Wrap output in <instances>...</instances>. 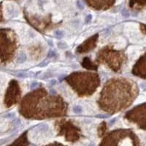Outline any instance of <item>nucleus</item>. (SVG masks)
I'll return each instance as SVG.
<instances>
[{"instance_id":"nucleus-5","label":"nucleus","mask_w":146,"mask_h":146,"mask_svg":"<svg viewBox=\"0 0 146 146\" xmlns=\"http://www.w3.org/2000/svg\"><path fill=\"white\" fill-rule=\"evenodd\" d=\"M21 91L18 83L15 80L11 81L7 89L6 96H5V104L8 107L14 105L18 102V100L20 98Z\"/></svg>"},{"instance_id":"nucleus-6","label":"nucleus","mask_w":146,"mask_h":146,"mask_svg":"<svg viewBox=\"0 0 146 146\" xmlns=\"http://www.w3.org/2000/svg\"><path fill=\"white\" fill-rule=\"evenodd\" d=\"M126 118L130 121H135L145 129V105H143L131 110L126 114Z\"/></svg>"},{"instance_id":"nucleus-1","label":"nucleus","mask_w":146,"mask_h":146,"mask_svg":"<svg viewBox=\"0 0 146 146\" xmlns=\"http://www.w3.org/2000/svg\"><path fill=\"white\" fill-rule=\"evenodd\" d=\"M133 85L124 79L110 80L102 93L100 106L107 112H118L129 106L137 94Z\"/></svg>"},{"instance_id":"nucleus-7","label":"nucleus","mask_w":146,"mask_h":146,"mask_svg":"<svg viewBox=\"0 0 146 146\" xmlns=\"http://www.w3.org/2000/svg\"><path fill=\"white\" fill-rule=\"evenodd\" d=\"M61 129H62L61 133L65 131L66 139L68 141H75L79 138V133H78L79 130L78 129V128L73 126L70 122L64 123L61 126Z\"/></svg>"},{"instance_id":"nucleus-12","label":"nucleus","mask_w":146,"mask_h":146,"mask_svg":"<svg viewBox=\"0 0 146 146\" xmlns=\"http://www.w3.org/2000/svg\"><path fill=\"white\" fill-rule=\"evenodd\" d=\"M91 20V15H88V16L86 17V23H88Z\"/></svg>"},{"instance_id":"nucleus-8","label":"nucleus","mask_w":146,"mask_h":146,"mask_svg":"<svg viewBox=\"0 0 146 146\" xmlns=\"http://www.w3.org/2000/svg\"><path fill=\"white\" fill-rule=\"evenodd\" d=\"M97 38H98V35H96L94 36L91 37L90 39L87 40L84 43L82 44L81 45L78 47V51L79 53H86L87 51H89L90 50L93 49L94 48H95L96 43V40H97Z\"/></svg>"},{"instance_id":"nucleus-10","label":"nucleus","mask_w":146,"mask_h":146,"mask_svg":"<svg viewBox=\"0 0 146 146\" xmlns=\"http://www.w3.org/2000/svg\"><path fill=\"white\" fill-rule=\"evenodd\" d=\"M82 65L84 66L85 68L88 69V70H96L97 69V66H95L94 64H92V62H91V60L88 58H85L83 60Z\"/></svg>"},{"instance_id":"nucleus-11","label":"nucleus","mask_w":146,"mask_h":146,"mask_svg":"<svg viewBox=\"0 0 146 146\" xmlns=\"http://www.w3.org/2000/svg\"><path fill=\"white\" fill-rule=\"evenodd\" d=\"M26 59H27V56H26V55L24 54V53H22V54H21L19 56H18V62H19V63H23V62H25Z\"/></svg>"},{"instance_id":"nucleus-9","label":"nucleus","mask_w":146,"mask_h":146,"mask_svg":"<svg viewBox=\"0 0 146 146\" xmlns=\"http://www.w3.org/2000/svg\"><path fill=\"white\" fill-rule=\"evenodd\" d=\"M145 56H143L139 62L137 63L133 70V73L135 75L139 77H143V78H145Z\"/></svg>"},{"instance_id":"nucleus-3","label":"nucleus","mask_w":146,"mask_h":146,"mask_svg":"<svg viewBox=\"0 0 146 146\" xmlns=\"http://www.w3.org/2000/svg\"><path fill=\"white\" fill-rule=\"evenodd\" d=\"M8 30H0V56L2 59L7 60L13 57L15 50V41L12 32L8 35Z\"/></svg>"},{"instance_id":"nucleus-13","label":"nucleus","mask_w":146,"mask_h":146,"mask_svg":"<svg viewBox=\"0 0 146 146\" xmlns=\"http://www.w3.org/2000/svg\"><path fill=\"white\" fill-rule=\"evenodd\" d=\"M78 6H79V7H80V9H83V5L80 2H78Z\"/></svg>"},{"instance_id":"nucleus-4","label":"nucleus","mask_w":146,"mask_h":146,"mask_svg":"<svg viewBox=\"0 0 146 146\" xmlns=\"http://www.w3.org/2000/svg\"><path fill=\"white\" fill-rule=\"evenodd\" d=\"M98 61L105 62L108 64L114 71H118L121 67L123 61V54L118 52L109 50V48H105L99 53Z\"/></svg>"},{"instance_id":"nucleus-2","label":"nucleus","mask_w":146,"mask_h":146,"mask_svg":"<svg viewBox=\"0 0 146 146\" xmlns=\"http://www.w3.org/2000/svg\"><path fill=\"white\" fill-rule=\"evenodd\" d=\"M73 78H75L77 80L83 82L82 83H70L72 86L73 89H75L77 91L78 94L80 96L83 95H89L93 93L94 91L96 89L97 86H99V83H85L88 80L91 79L93 76H94L95 74L92 73H86V72H78L73 73L71 75Z\"/></svg>"}]
</instances>
